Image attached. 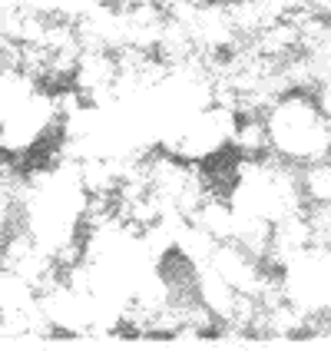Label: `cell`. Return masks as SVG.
<instances>
[{
    "mask_svg": "<svg viewBox=\"0 0 331 351\" xmlns=\"http://www.w3.org/2000/svg\"><path fill=\"white\" fill-rule=\"evenodd\" d=\"M269 153L289 166H305L331 153V123L321 110L318 90L292 86L265 106Z\"/></svg>",
    "mask_w": 331,
    "mask_h": 351,
    "instance_id": "obj_1",
    "label": "cell"
},
{
    "mask_svg": "<svg viewBox=\"0 0 331 351\" xmlns=\"http://www.w3.org/2000/svg\"><path fill=\"white\" fill-rule=\"evenodd\" d=\"M295 179L305 209H331V153L298 166Z\"/></svg>",
    "mask_w": 331,
    "mask_h": 351,
    "instance_id": "obj_2",
    "label": "cell"
}]
</instances>
